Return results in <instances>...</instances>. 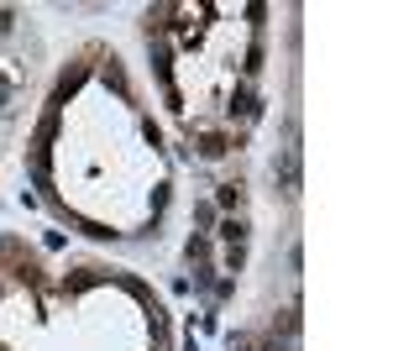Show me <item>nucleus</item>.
Instances as JSON below:
<instances>
[{"mask_svg": "<svg viewBox=\"0 0 393 351\" xmlns=\"http://www.w3.org/2000/svg\"><path fill=\"white\" fill-rule=\"evenodd\" d=\"M221 236H226V241H241V236H247V225H241V221H226Z\"/></svg>", "mask_w": 393, "mask_h": 351, "instance_id": "7ed1b4c3", "label": "nucleus"}, {"mask_svg": "<svg viewBox=\"0 0 393 351\" xmlns=\"http://www.w3.org/2000/svg\"><path fill=\"white\" fill-rule=\"evenodd\" d=\"M241 199H247V189H241V184H221V205L226 210H241Z\"/></svg>", "mask_w": 393, "mask_h": 351, "instance_id": "f03ea898", "label": "nucleus"}, {"mask_svg": "<svg viewBox=\"0 0 393 351\" xmlns=\"http://www.w3.org/2000/svg\"><path fill=\"white\" fill-rule=\"evenodd\" d=\"M194 142H199V157H226V152L236 147L231 137H226V131H199Z\"/></svg>", "mask_w": 393, "mask_h": 351, "instance_id": "f257e3e1", "label": "nucleus"}]
</instances>
